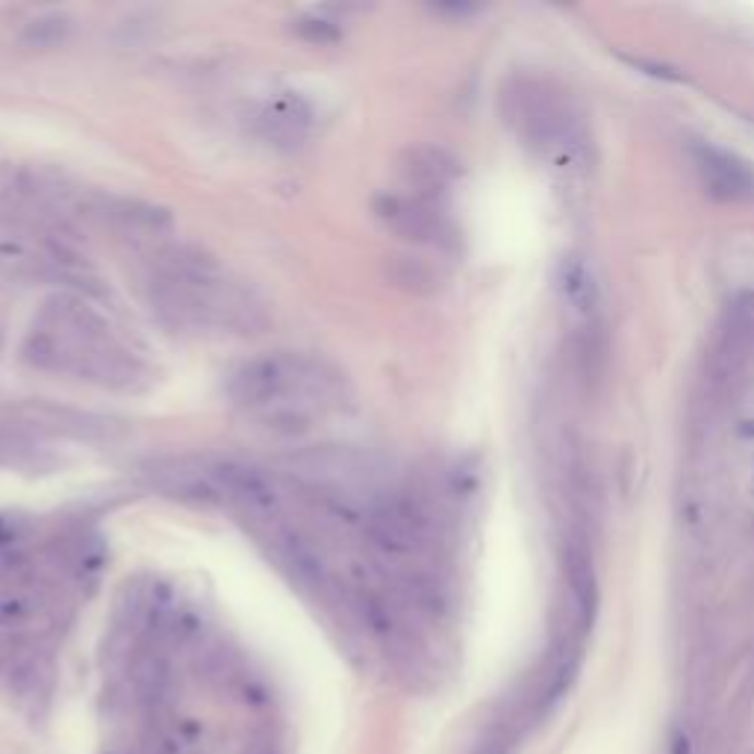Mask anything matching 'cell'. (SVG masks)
I'll return each mask as SVG.
<instances>
[{"mask_svg": "<svg viewBox=\"0 0 754 754\" xmlns=\"http://www.w3.org/2000/svg\"><path fill=\"white\" fill-rule=\"evenodd\" d=\"M513 98V118L528 142L545 151H578L584 145L581 121L563 101H557L545 86L525 83Z\"/></svg>", "mask_w": 754, "mask_h": 754, "instance_id": "cell-1", "label": "cell"}, {"mask_svg": "<svg viewBox=\"0 0 754 754\" xmlns=\"http://www.w3.org/2000/svg\"><path fill=\"white\" fill-rule=\"evenodd\" d=\"M377 551L389 557L416 554L428 539V513L416 498H392L377 504L363 522Z\"/></svg>", "mask_w": 754, "mask_h": 754, "instance_id": "cell-2", "label": "cell"}, {"mask_svg": "<svg viewBox=\"0 0 754 754\" xmlns=\"http://www.w3.org/2000/svg\"><path fill=\"white\" fill-rule=\"evenodd\" d=\"M375 216L395 230L398 236L416 242V245H433L448 248L454 242V230L448 218L436 210L433 201L410 198V195H380L375 198Z\"/></svg>", "mask_w": 754, "mask_h": 754, "instance_id": "cell-3", "label": "cell"}, {"mask_svg": "<svg viewBox=\"0 0 754 754\" xmlns=\"http://www.w3.org/2000/svg\"><path fill=\"white\" fill-rule=\"evenodd\" d=\"M207 481L213 484L218 498L239 501L257 513H271L280 504V489L269 472L242 463V460H213L204 466Z\"/></svg>", "mask_w": 754, "mask_h": 754, "instance_id": "cell-4", "label": "cell"}, {"mask_svg": "<svg viewBox=\"0 0 754 754\" xmlns=\"http://www.w3.org/2000/svg\"><path fill=\"white\" fill-rule=\"evenodd\" d=\"M254 133L269 142L277 151H301L313 133V109L307 107L301 98L286 95V98H274L269 104L254 112Z\"/></svg>", "mask_w": 754, "mask_h": 754, "instance_id": "cell-5", "label": "cell"}, {"mask_svg": "<svg viewBox=\"0 0 754 754\" xmlns=\"http://www.w3.org/2000/svg\"><path fill=\"white\" fill-rule=\"evenodd\" d=\"M693 162H696L704 189L716 201H728V204L754 201V171L740 157L719 151L713 145H696Z\"/></svg>", "mask_w": 754, "mask_h": 754, "instance_id": "cell-6", "label": "cell"}, {"mask_svg": "<svg viewBox=\"0 0 754 754\" xmlns=\"http://www.w3.org/2000/svg\"><path fill=\"white\" fill-rule=\"evenodd\" d=\"M401 177L413 186L416 198L433 201L460 177V162L439 145H416L401 154Z\"/></svg>", "mask_w": 754, "mask_h": 754, "instance_id": "cell-7", "label": "cell"}, {"mask_svg": "<svg viewBox=\"0 0 754 754\" xmlns=\"http://www.w3.org/2000/svg\"><path fill=\"white\" fill-rule=\"evenodd\" d=\"M289 463L322 484L336 486L342 481H357L363 475L369 478V460L351 448H307L292 454Z\"/></svg>", "mask_w": 754, "mask_h": 754, "instance_id": "cell-8", "label": "cell"}, {"mask_svg": "<svg viewBox=\"0 0 754 754\" xmlns=\"http://www.w3.org/2000/svg\"><path fill=\"white\" fill-rule=\"evenodd\" d=\"M271 548L280 557V563L310 590H322L327 584V566H324L322 554L316 551V545L310 539H304L295 528L289 525H274L271 531Z\"/></svg>", "mask_w": 754, "mask_h": 754, "instance_id": "cell-9", "label": "cell"}, {"mask_svg": "<svg viewBox=\"0 0 754 754\" xmlns=\"http://www.w3.org/2000/svg\"><path fill=\"white\" fill-rule=\"evenodd\" d=\"M557 289L572 316H578L581 322H593L598 313V286H595L593 269L581 257H566L560 263Z\"/></svg>", "mask_w": 754, "mask_h": 754, "instance_id": "cell-10", "label": "cell"}, {"mask_svg": "<svg viewBox=\"0 0 754 754\" xmlns=\"http://www.w3.org/2000/svg\"><path fill=\"white\" fill-rule=\"evenodd\" d=\"M566 581L575 598L581 625H590L598 607V581H595L593 557L581 539H569L566 545Z\"/></svg>", "mask_w": 754, "mask_h": 754, "instance_id": "cell-11", "label": "cell"}, {"mask_svg": "<svg viewBox=\"0 0 754 754\" xmlns=\"http://www.w3.org/2000/svg\"><path fill=\"white\" fill-rule=\"evenodd\" d=\"M386 277L392 286H398L407 295L416 298H428L442 289V277L433 269L428 260L416 257V254H392L386 257Z\"/></svg>", "mask_w": 754, "mask_h": 754, "instance_id": "cell-12", "label": "cell"}, {"mask_svg": "<svg viewBox=\"0 0 754 754\" xmlns=\"http://www.w3.org/2000/svg\"><path fill=\"white\" fill-rule=\"evenodd\" d=\"M104 216L127 230H145V233H160L174 224V218L165 207L139 201V198H107Z\"/></svg>", "mask_w": 754, "mask_h": 754, "instance_id": "cell-13", "label": "cell"}, {"mask_svg": "<svg viewBox=\"0 0 754 754\" xmlns=\"http://www.w3.org/2000/svg\"><path fill=\"white\" fill-rule=\"evenodd\" d=\"M71 33H74V18L68 12L48 9V12H39V15L24 21V27L18 30V42L24 48L48 51V48L65 45L71 39Z\"/></svg>", "mask_w": 754, "mask_h": 754, "instance_id": "cell-14", "label": "cell"}, {"mask_svg": "<svg viewBox=\"0 0 754 754\" xmlns=\"http://www.w3.org/2000/svg\"><path fill=\"white\" fill-rule=\"evenodd\" d=\"M260 422L280 439H301L313 431V416L301 404H274L260 413Z\"/></svg>", "mask_w": 754, "mask_h": 754, "instance_id": "cell-15", "label": "cell"}, {"mask_svg": "<svg viewBox=\"0 0 754 754\" xmlns=\"http://www.w3.org/2000/svg\"><path fill=\"white\" fill-rule=\"evenodd\" d=\"M168 663L162 654H145L139 663H136V693L139 699L148 701V704H160L168 693Z\"/></svg>", "mask_w": 754, "mask_h": 754, "instance_id": "cell-16", "label": "cell"}, {"mask_svg": "<svg viewBox=\"0 0 754 754\" xmlns=\"http://www.w3.org/2000/svg\"><path fill=\"white\" fill-rule=\"evenodd\" d=\"M295 33L307 39L310 45H339L342 42V27L339 21H330L324 15H307L295 21Z\"/></svg>", "mask_w": 754, "mask_h": 754, "instance_id": "cell-17", "label": "cell"}, {"mask_svg": "<svg viewBox=\"0 0 754 754\" xmlns=\"http://www.w3.org/2000/svg\"><path fill=\"white\" fill-rule=\"evenodd\" d=\"M139 754H180L177 749V740L165 731H154L145 743H142V752Z\"/></svg>", "mask_w": 754, "mask_h": 754, "instance_id": "cell-18", "label": "cell"}, {"mask_svg": "<svg viewBox=\"0 0 754 754\" xmlns=\"http://www.w3.org/2000/svg\"><path fill=\"white\" fill-rule=\"evenodd\" d=\"M30 604L24 598H0V622H15L21 616H27Z\"/></svg>", "mask_w": 754, "mask_h": 754, "instance_id": "cell-19", "label": "cell"}, {"mask_svg": "<svg viewBox=\"0 0 754 754\" xmlns=\"http://www.w3.org/2000/svg\"><path fill=\"white\" fill-rule=\"evenodd\" d=\"M672 754H690V740H687V734H675V740H672Z\"/></svg>", "mask_w": 754, "mask_h": 754, "instance_id": "cell-20", "label": "cell"}, {"mask_svg": "<svg viewBox=\"0 0 754 754\" xmlns=\"http://www.w3.org/2000/svg\"><path fill=\"white\" fill-rule=\"evenodd\" d=\"M489 754H510V752H504V749H492Z\"/></svg>", "mask_w": 754, "mask_h": 754, "instance_id": "cell-21", "label": "cell"}]
</instances>
